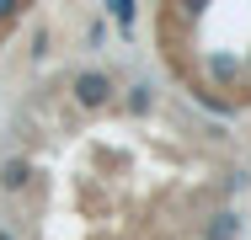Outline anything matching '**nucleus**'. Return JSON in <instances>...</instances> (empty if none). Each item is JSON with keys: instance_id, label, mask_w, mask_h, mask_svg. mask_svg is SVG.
Wrapping results in <instances>:
<instances>
[{"instance_id": "1", "label": "nucleus", "mask_w": 251, "mask_h": 240, "mask_svg": "<svg viewBox=\"0 0 251 240\" xmlns=\"http://www.w3.org/2000/svg\"><path fill=\"white\" fill-rule=\"evenodd\" d=\"M75 101L91 112V107H107L112 101V75H101V70H86V75H75Z\"/></svg>"}, {"instance_id": "2", "label": "nucleus", "mask_w": 251, "mask_h": 240, "mask_svg": "<svg viewBox=\"0 0 251 240\" xmlns=\"http://www.w3.org/2000/svg\"><path fill=\"white\" fill-rule=\"evenodd\" d=\"M241 235V219H230V214H214V224H208V240H230Z\"/></svg>"}, {"instance_id": "3", "label": "nucleus", "mask_w": 251, "mask_h": 240, "mask_svg": "<svg viewBox=\"0 0 251 240\" xmlns=\"http://www.w3.org/2000/svg\"><path fill=\"white\" fill-rule=\"evenodd\" d=\"M0 182H5V187L16 192V187H22V182H27V166H22V160H11V166L0 171Z\"/></svg>"}, {"instance_id": "4", "label": "nucleus", "mask_w": 251, "mask_h": 240, "mask_svg": "<svg viewBox=\"0 0 251 240\" xmlns=\"http://www.w3.org/2000/svg\"><path fill=\"white\" fill-rule=\"evenodd\" d=\"M0 240H11V235H5V230H0Z\"/></svg>"}]
</instances>
